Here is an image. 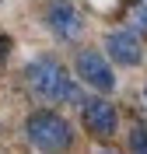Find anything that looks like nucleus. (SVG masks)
<instances>
[{"instance_id": "f257e3e1", "label": "nucleus", "mask_w": 147, "mask_h": 154, "mask_svg": "<svg viewBox=\"0 0 147 154\" xmlns=\"http://www.w3.org/2000/svg\"><path fill=\"white\" fill-rule=\"evenodd\" d=\"M25 84L39 102H81V88L70 81L63 63L53 56H39L25 67Z\"/></svg>"}, {"instance_id": "f03ea898", "label": "nucleus", "mask_w": 147, "mask_h": 154, "mask_svg": "<svg viewBox=\"0 0 147 154\" xmlns=\"http://www.w3.org/2000/svg\"><path fill=\"white\" fill-rule=\"evenodd\" d=\"M25 140L39 151H67L74 144V126L53 109H39L25 123Z\"/></svg>"}, {"instance_id": "7ed1b4c3", "label": "nucleus", "mask_w": 147, "mask_h": 154, "mask_svg": "<svg viewBox=\"0 0 147 154\" xmlns=\"http://www.w3.org/2000/svg\"><path fill=\"white\" fill-rule=\"evenodd\" d=\"M39 11H42L46 28L53 32L60 42H77V38H81V32H84V21H81L77 7H74L70 0H42Z\"/></svg>"}, {"instance_id": "20e7f679", "label": "nucleus", "mask_w": 147, "mask_h": 154, "mask_svg": "<svg viewBox=\"0 0 147 154\" xmlns=\"http://www.w3.org/2000/svg\"><path fill=\"white\" fill-rule=\"evenodd\" d=\"M77 105H81V123L88 126L91 137H98V140H112V137H116V130H119V112L112 109V102H105L102 95H91V98L81 95Z\"/></svg>"}, {"instance_id": "39448f33", "label": "nucleus", "mask_w": 147, "mask_h": 154, "mask_svg": "<svg viewBox=\"0 0 147 154\" xmlns=\"http://www.w3.org/2000/svg\"><path fill=\"white\" fill-rule=\"evenodd\" d=\"M74 67H77V77L84 81L88 88H95L98 95H105L116 88V74L109 67V60L98 53V49H81L77 60H74Z\"/></svg>"}, {"instance_id": "423d86ee", "label": "nucleus", "mask_w": 147, "mask_h": 154, "mask_svg": "<svg viewBox=\"0 0 147 154\" xmlns=\"http://www.w3.org/2000/svg\"><path fill=\"white\" fill-rule=\"evenodd\" d=\"M105 49H109V56H112V63H119V67H140L144 63V46H140L137 32H130V28L109 32Z\"/></svg>"}, {"instance_id": "0eeeda50", "label": "nucleus", "mask_w": 147, "mask_h": 154, "mask_svg": "<svg viewBox=\"0 0 147 154\" xmlns=\"http://www.w3.org/2000/svg\"><path fill=\"white\" fill-rule=\"evenodd\" d=\"M130 151L147 154V123H140V126H133V130H130Z\"/></svg>"}, {"instance_id": "6e6552de", "label": "nucleus", "mask_w": 147, "mask_h": 154, "mask_svg": "<svg viewBox=\"0 0 147 154\" xmlns=\"http://www.w3.org/2000/svg\"><path fill=\"white\" fill-rule=\"evenodd\" d=\"M11 46H14V38L11 35H0V63L7 60V53H11Z\"/></svg>"}, {"instance_id": "1a4fd4ad", "label": "nucleus", "mask_w": 147, "mask_h": 154, "mask_svg": "<svg viewBox=\"0 0 147 154\" xmlns=\"http://www.w3.org/2000/svg\"><path fill=\"white\" fill-rule=\"evenodd\" d=\"M144 98H147V88H144Z\"/></svg>"}]
</instances>
